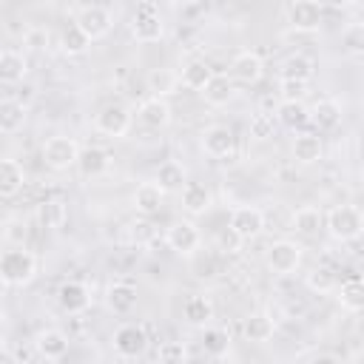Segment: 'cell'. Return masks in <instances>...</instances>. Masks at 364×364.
<instances>
[{
    "mask_svg": "<svg viewBox=\"0 0 364 364\" xmlns=\"http://www.w3.org/2000/svg\"><path fill=\"white\" fill-rule=\"evenodd\" d=\"M105 304H108L114 313H119V316L131 313V310L136 307V287H134L131 282H114V284L108 287V293H105Z\"/></svg>",
    "mask_w": 364,
    "mask_h": 364,
    "instance_id": "cell-20",
    "label": "cell"
},
{
    "mask_svg": "<svg viewBox=\"0 0 364 364\" xmlns=\"http://www.w3.org/2000/svg\"><path fill=\"white\" fill-rule=\"evenodd\" d=\"M136 119H139L145 128L159 131V128H165V125L171 122V105H168L165 100H159V97H151V100H145V102L136 108Z\"/></svg>",
    "mask_w": 364,
    "mask_h": 364,
    "instance_id": "cell-16",
    "label": "cell"
},
{
    "mask_svg": "<svg viewBox=\"0 0 364 364\" xmlns=\"http://www.w3.org/2000/svg\"><path fill=\"white\" fill-rule=\"evenodd\" d=\"M26 71H28V63H26V57L20 51H11V48L0 51V85L20 82L26 77Z\"/></svg>",
    "mask_w": 364,
    "mask_h": 364,
    "instance_id": "cell-21",
    "label": "cell"
},
{
    "mask_svg": "<svg viewBox=\"0 0 364 364\" xmlns=\"http://www.w3.org/2000/svg\"><path fill=\"white\" fill-rule=\"evenodd\" d=\"M179 193H182V208L188 213H193V216L196 213H205L210 208V202H213L208 185H202V182H185Z\"/></svg>",
    "mask_w": 364,
    "mask_h": 364,
    "instance_id": "cell-22",
    "label": "cell"
},
{
    "mask_svg": "<svg viewBox=\"0 0 364 364\" xmlns=\"http://www.w3.org/2000/svg\"><path fill=\"white\" fill-rule=\"evenodd\" d=\"M228 228L242 239V242H247V239H256L262 230H264V213L259 210V208H253V205H245V208H236L233 213H230V222H228Z\"/></svg>",
    "mask_w": 364,
    "mask_h": 364,
    "instance_id": "cell-10",
    "label": "cell"
},
{
    "mask_svg": "<svg viewBox=\"0 0 364 364\" xmlns=\"http://www.w3.org/2000/svg\"><path fill=\"white\" fill-rule=\"evenodd\" d=\"M276 119L290 128V131H299L304 125H310V108L304 102H290V100H282L279 108H276Z\"/></svg>",
    "mask_w": 364,
    "mask_h": 364,
    "instance_id": "cell-24",
    "label": "cell"
},
{
    "mask_svg": "<svg viewBox=\"0 0 364 364\" xmlns=\"http://www.w3.org/2000/svg\"><path fill=\"white\" fill-rule=\"evenodd\" d=\"M162 199H165V193H162V191H159L154 182H142V185L134 191V208H136L139 213H145V216L159 213Z\"/></svg>",
    "mask_w": 364,
    "mask_h": 364,
    "instance_id": "cell-29",
    "label": "cell"
},
{
    "mask_svg": "<svg viewBox=\"0 0 364 364\" xmlns=\"http://www.w3.org/2000/svg\"><path fill=\"white\" fill-rule=\"evenodd\" d=\"M131 122H134L131 111L125 105H119V102H111V105L100 108L97 117H94L97 131L105 134V136H125L128 128H131Z\"/></svg>",
    "mask_w": 364,
    "mask_h": 364,
    "instance_id": "cell-7",
    "label": "cell"
},
{
    "mask_svg": "<svg viewBox=\"0 0 364 364\" xmlns=\"http://www.w3.org/2000/svg\"><path fill=\"white\" fill-rule=\"evenodd\" d=\"M26 171L17 159H0V199H11L23 191Z\"/></svg>",
    "mask_w": 364,
    "mask_h": 364,
    "instance_id": "cell-17",
    "label": "cell"
},
{
    "mask_svg": "<svg viewBox=\"0 0 364 364\" xmlns=\"http://www.w3.org/2000/svg\"><path fill=\"white\" fill-rule=\"evenodd\" d=\"M310 364H341V358L333 355V353H318V355L310 358Z\"/></svg>",
    "mask_w": 364,
    "mask_h": 364,
    "instance_id": "cell-44",
    "label": "cell"
},
{
    "mask_svg": "<svg viewBox=\"0 0 364 364\" xmlns=\"http://www.w3.org/2000/svg\"><path fill=\"white\" fill-rule=\"evenodd\" d=\"M324 228V213L316 205H301L293 213V230L301 236H318Z\"/></svg>",
    "mask_w": 364,
    "mask_h": 364,
    "instance_id": "cell-26",
    "label": "cell"
},
{
    "mask_svg": "<svg viewBox=\"0 0 364 364\" xmlns=\"http://www.w3.org/2000/svg\"><path fill=\"white\" fill-rule=\"evenodd\" d=\"M26 122V105L14 97L0 100V134H17Z\"/></svg>",
    "mask_w": 364,
    "mask_h": 364,
    "instance_id": "cell-23",
    "label": "cell"
},
{
    "mask_svg": "<svg viewBox=\"0 0 364 364\" xmlns=\"http://www.w3.org/2000/svg\"><path fill=\"white\" fill-rule=\"evenodd\" d=\"M0 364H14V361H11V358H6V355H3V358H0Z\"/></svg>",
    "mask_w": 364,
    "mask_h": 364,
    "instance_id": "cell-46",
    "label": "cell"
},
{
    "mask_svg": "<svg viewBox=\"0 0 364 364\" xmlns=\"http://www.w3.org/2000/svg\"><path fill=\"white\" fill-rule=\"evenodd\" d=\"M77 156H80V145L71 136H48L43 145V159L51 171H65L77 165Z\"/></svg>",
    "mask_w": 364,
    "mask_h": 364,
    "instance_id": "cell-4",
    "label": "cell"
},
{
    "mask_svg": "<svg viewBox=\"0 0 364 364\" xmlns=\"http://www.w3.org/2000/svg\"><path fill=\"white\" fill-rule=\"evenodd\" d=\"M37 273V259L34 253L23 250V247H14V250H6L0 256V276L6 279V284L11 287H23L34 279Z\"/></svg>",
    "mask_w": 364,
    "mask_h": 364,
    "instance_id": "cell-2",
    "label": "cell"
},
{
    "mask_svg": "<svg viewBox=\"0 0 364 364\" xmlns=\"http://www.w3.org/2000/svg\"><path fill=\"white\" fill-rule=\"evenodd\" d=\"M40 364H51V361H48V358H43V361H40Z\"/></svg>",
    "mask_w": 364,
    "mask_h": 364,
    "instance_id": "cell-47",
    "label": "cell"
},
{
    "mask_svg": "<svg viewBox=\"0 0 364 364\" xmlns=\"http://www.w3.org/2000/svg\"><path fill=\"white\" fill-rule=\"evenodd\" d=\"M210 77H213V71H210V65H208L205 60H191V63L182 68V85H188V88H193V91H202Z\"/></svg>",
    "mask_w": 364,
    "mask_h": 364,
    "instance_id": "cell-33",
    "label": "cell"
},
{
    "mask_svg": "<svg viewBox=\"0 0 364 364\" xmlns=\"http://www.w3.org/2000/svg\"><path fill=\"white\" fill-rule=\"evenodd\" d=\"M324 228L330 230L333 239L338 242H353L361 236L364 230V216L355 205H336L327 216H324Z\"/></svg>",
    "mask_w": 364,
    "mask_h": 364,
    "instance_id": "cell-1",
    "label": "cell"
},
{
    "mask_svg": "<svg viewBox=\"0 0 364 364\" xmlns=\"http://www.w3.org/2000/svg\"><path fill=\"white\" fill-rule=\"evenodd\" d=\"M0 100H3V97H0Z\"/></svg>",
    "mask_w": 364,
    "mask_h": 364,
    "instance_id": "cell-48",
    "label": "cell"
},
{
    "mask_svg": "<svg viewBox=\"0 0 364 364\" xmlns=\"http://www.w3.org/2000/svg\"><path fill=\"white\" fill-rule=\"evenodd\" d=\"M154 185H156L162 193H176V191H182V185H185V168H182L179 162H173V159L162 162V165L156 168Z\"/></svg>",
    "mask_w": 364,
    "mask_h": 364,
    "instance_id": "cell-25",
    "label": "cell"
},
{
    "mask_svg": "<svg viewBox=\"0 0 364 364\" xmlns=\"http://www.w3.org/2000/svg\"><path fill=\"white\" fill-rule=\"evenodd\" d=\"M77 168L82 176H102L108 168H111V154L100 145H88V148H80V156H77Z\"/></svg>",
    "mask_w": 364,
    "mask_h": 364,
    "instance_id": "cell-15",
    "label": "cell"
},
{
    "mask_svg": "<svg viewBox=\"0 0 364 364\" xmlns=\"http://www.w3.org/2000/svg\"><path fill=\"white\" fill-rule=\"evenodd\" d=\"M43 40H48V34H46L43 28H34V31H28V34H26V43H28L31 48H46V46H43Z\"/></svg>",
    "mask_w": 364,
    "mask_h": 364,
    "instance_id": "cell-43",
    "label": "cell"
},
{
    "mask_svg": "<svg viewBox=\"0 0 364 364\" xmlns=\"http://www.w3.org/2000/svg\"><path fill=\"white\" fill-rule=\"evenodd\" d=\"M216 242H219V247L222 250H228V253H233V250H239V245H242V239L230 230V228H225L219 236H216Z\"/></svg>",
    "mask_w": 364,
    "mask_h": 364,
    "instance_id": "cell-42",
    "label": "cell"
},
{
    "mask_svg": "<svg viewBox=\"0 0 364 364\" xmlns=\"http://www.w3.org/2000/svg\"><path fill=\"white\" fill-rule=\"evenodd\" d=\"M324 17V6L316 0H296L287 6V23L296 31H316L321 26Z\"/></svg>",
    "mask_w": 364,
    "mask_h": 364,
    "instance_id": "cell-9",
    "label": "cell"
},
{
    "mask_svg": "<svg viewBox=\"0 0 364 364\" xmlns=\"http://www.w3.org/2000/svg\"><path fill=\"white\" fill-rule=\"evenodd\" d=\"M165 242H168V247L176 250L179 256H191V253L199 247L202 233H199V228H196L191 219H176V222L165 230Z\"/></svg>",
    "mask_w": 364,
    "mask_h": 364,
    "instance_id": "cell-8",
    "label": "cell"
},
{
    "mask_svg": "<svg viewBox=\"0 0 364 364\" xmlns=\"http://www.w3.org/2000/svg\"><path fill=\"white\" fill-rule=\"evenodd\" d=\"M156 355H159V361H162V364H182V361H185V355H188V350H185V344H182V341H162Z\"/></svg>",
    "mask_w": 364,
    "mask_h": 364,
    "instance_id": "cell-39",
    "label": "cell"
},
{
    "mask_svg": "<svg viewBox=\"0 0 364 364\" xmlns=\"http://www.w3.org/2000/svg\"><path fill=\"white\" fill-rule=\"evenodd\" d=\"M282 100H290V102H301V97L307 94V82H299V80H282Z\"/></svg>",
    "mask_w": 364,
    "mask_h": 364,
    "instance_id": "cell-41",
    "label": "cell"
},
{
    "mask_svg": "<svg viewBox=\"0 0 364 364\" xmlns=\"http://www.w3.org/2000/svg\"><path fill=\"white\" fill-rule=\"evenodd\" d=\"M293 159L299 165H313L321 159V139L316 134H299L293 139Z\"/></svg>",
    "mask_w": 364,
    "mask_h": 364,
    "instance_id": "cell-30",
    "label": "cell"
},
{
    "mask_svg": "<svg viewBox=\"0 0 364 364\" xmlns=\"http://www.w3.org/2000/svg\"><path fill=\"white\" fill-rule=\"evenodd\" d=\"M250 136H256V139L273 136V117L270 114H253L250 117Z\"/></svg>",
    "mask_w": 364,
    "mask_h": 364,
    "instance_id": "cell-40",
    "label": "cell"
},
{
    "mask_svg": "<svg viewBox=\"0 0 364 364\" xmlns=\"http://www.w3.org/2000/svg\"><path fill=\"white\" fill-rule=\"evenodd\" d=\"M336 284H338V276H336L333 267L321 264V267H313L307 273V287L316 290V293H330V290H336Z\"/></svg>",
    "mask_w": 364,
    "mask_h": 364,
    "instance_id": "cell-37",
    "label": "cell"
},
{
    "mask_svg": "<svg viewBox=\"0 0 364 364\" xmlns=\"http://www.w3.org/2000/svg\"><path fill=\"white\" fill-rule=\"evenodd\" d=\"M88 46H91V40H88L74 23H68V26L63 28V34H60V48H63L65 54H82Z\"/></svg>",
    "mask_w": 364,
    "mask_h": 364,
    "instance_id": "cell-36",
    "label": "cell"
},
{
    "mask_svg": "<svg viewBox=\"0 0 364 364\" xmlns=\"http://www.w3.org/2000/svg\"><path fill=\"white\" fill-rule=\"evenodd\" d=\"M131 34L139 43H156V40H162L165 23H162V14H159V6L156 3H139L136 6L134 20H131Z\"/></svg>",
    "mask_w": 364,
    "mask_h": 364,
    "instance_id": "cell-3",
    "label": "cell"
},
{
    "mask_svg": "<svg viewBox=\"0 0 364 364\" xmlns=\"http://www.w3.org/2000/svg\"><path fill=\"white\" fill-rule=\"evenodd\" d=\"M310 122L318 128V131H330L341 122V105L336 100H318L313 108H310Z\"/></svg>",
    "mask_w": 364,
    "mask_h": 364,
    "instance_id": "cell-28",
    "label": "cell"
},
{
    "mask_svg": "<svg viewBox=\"0 0 364 364\" xmlns=\"http://www.w3.org/2000/svg\"><path fill=\"white\" fill-rule=\"evenodd\" d=\"M262 71H264V65H262V57L256 54V51H239L233 60H230V80H233V85L236 82H242V85H253V82H259L262 80Z\"/></svg>",
    "mask_w": 364,
    "mask_h": 364,
    "instance_id": "cell-11",
    "label": "cell"
},
{
    "mask_svg": "<svg viewBox=\"0 0 364 364\" xmlns=\"http://www.w3.org/2000/svg\"><path fill=\"white\" fill-rule=\"evenodd\" d=\"M202 94V100L208 102V105H228L230 100H233V94H236V85H233V80L228 77V74H213L210 80H208V85L199 91Z\"/></svg>",
    "mask_w": 364,
    "mask_h": 364,
    "instance_id": "cell-19",
    "label": "cell"
},
{
    "mask_svg": "<svg viewBox=\"0 0 364 364\" xmlns=\"http://www.w3.org/2000/svg\"><path fill=\"white\" fill-rule=\"evenodd\" d=\"M338 301L344 310L350 313H358L364 307V282L358 276H350L347 282H341V290H338Z\"/></svg>",
    "mask_w": 364,
    "mask_h": 364,
    "instance_id": "cell-32",
    "label": "cell"
},
{
    "mask_svg": "<svg viewBox=\"0 0 364 364\" xmlns=\"http://www.w3.org/2000/svg\"><path fill=\"white\" fill-rule=\"evenodd\" d=\"M34 347H37V353H40L43 358L57 361V358H63V355L68 353V336H65L63 330H54V327H51V330L37 333Z\"/></svg>",
    "mask_w": 364,
    "mask_h": 364,
    "instance_id": "cell-18",
    "label": "cell"
},
{
    "mask_svg": "<svg viewBox=\"0 0 364 364\" xmlns=\"http://www.w3.org/2000/svg\"><path fill=\"white\" fill-rule=\"evenodd\" d=\"M74 26H77L88 40H100V37H105V34L111 31L114 17H111V11H108L105 6H82V9L77 11V17H74Z\"/></svg>",
    "mask_w": 364,
    "mask_h": 364,
    "instance_id": "cell-5",
    "label": "cell"
},
{
    "mask_svg": "<svg viewBox=\"0 0 364 364\" xmlns=\"http://www.w3.org/2000/svg\"><path fill=\"white\" fill-rule=\"evenodd\" d=\"M57 301H60V307H63L65 313L77 316V313L88 310V304H91V293H88V287H85L82 282L68 279V282L60 284V290H57Z\"/></svg>",
    "mask_w": 364,
    "mask_h": 364,
    "instance_id": "cell-14",
    "label": "cell"
},
{
    "mask_svg": "<svg viewBox=\"0 0 364 364\" xmlns=\"http://www.w3.org/2000/svg\"><path fill=\"white\" fill-rule=\"evenodd\" d=\"M210 316H213V304H210L208 296H191V299L185 301V318H188L191 324L202 327V324L210 321Z\"/></svg>",
    "mask_w": 364,
    "mask_h": 364,
    "instance_id": "cell-34",
    "label": "cell"
},
{
    "mask_svg": "<svg viewBox=\"0 0 364 364\" xmlns=\"http://www.w3.org/2000/svg\"><path fill=\"white\" fill-rule=\"evenodd\" d=\"M282 80H299V82H310V77L316 74V65L307 54H290L284 57L282 68H279Z\"/></svg>",
    "mask_w": 364,
    "mask_h": 364,
    "instance_id": "cell-27",
    "label": "cell"
},
{
    "mask_svg": "<svg viewBox=\"0 0 364 364\" xmlns=\"http://www.w3.org/2000/svg\"><path fill=\"white\" fill-rule=\"evenodd\" d=\"M145 347H148V336H145V330L139 324H122V327H117V333H114V350L119 355L136 358V355L145 353Z\"/></svg>",
    "mask_w": 364,
    "mask_h": 364,
    "instance_id": "cell-12",
    "label": "cell"
},
{
    "mask_svg": "<svg viewBox=\"0 0 364 364\" xmlns=\"http://www.w3.org/2000/svg\"><path fill=\"white\" fill-rule=\"evenodd\" d=\"M301 264V245L299 242H290V239H279L267 247V267L279 276H287L293 273L296 267Z\"/></svg>",
    "mask_w": 364,
    "mask_h": 364,
    "instance_id": "cell-6",
    "label": "cell"
},
{
    "mask_svg": "<svg viewBox=\"0 0 364 364\" xmlns=\"http://www.w3.org/2000/svg\"><path fill=\"white\" fill-rule=\"evenodd\" d=\"M6 287H9V284H6V279H3V276H0V299H3V296H6Z\"/></svg>",
    "mask_w": 364,
    "mask_h": 364,
    "instance_id": "cell-45",
    "label": "cell"
},
{
    "mask_svg": "<svg viewBox=\"0 0 364 364\" xmlns=\"http://www.w3.org/2000/svg\"><path fill=\"white\" fill-rule=\"evenodd\" d=\"M202 347H205L208 355L222 358V355H228V350H230V336H228L225 330H219V327H208L205 336H202Z\"/></svg>",
    "mask_w": 364,
    "mask_h": 364,
    "instance_id": "cell-35",
    "label": "cell"
},
{
    "mask_svg": "<svg viewBox=\"0 0 364 364\" xmlns=\"http://www.w3.org/2000/svg\"><path fill=\"white\" fill-rule=\"evenodd\" d=\"M40 219L46 222V228H63L68 219V208L63 199H51L40 205Z\"/></svg>",
    "mask_w": 364,
    "mask_h": 364,
    "instance_id": "cell-38",
    "label": "cell"
},
{
    "mask_svg": "<svg viewBox=\"0 0 364 364\" xmlns=\"http://www.w3.org/2000/svg\"><path fill=\"white\" fill-rule=\"evenodd\" d=\"M233 148H236V136H233V131L228 125H210V128H205V134H202V151L208 156L222 159V156H230Z\"/></svg>",
    "mask_w": 364,
    "mask_h": 364,
    "instance_id": "cell-13",
    "label": "cell"
},
{
    "mask_svg": "<svg viewBox=\"0 0 364 364\" xmlns=\"http://www.w3.org/2000/svg\"><path fill=\"white\" fill-rule=\"evenodd\" d=\"M273 330H276V324H273V318H270V316H264V313H253V316H247V318H245V324H242L245 338H247V341H253V344L267 341V338L273 336Z\"/></svg>",
    "mask_w": 364,
    "mask_h": 364,
    "instance_id": "cell-31",
    "label": "cell"
}]
</instances>
